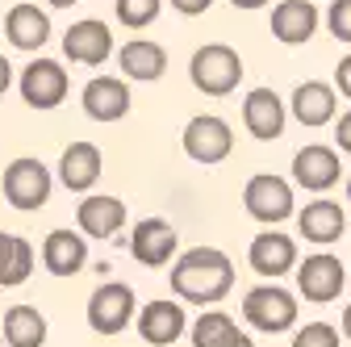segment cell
Segmentation results:
<instances>
[{
    "mask_svg": "<svg viewBox=\"0 0 351 347\" xmlns=\"http://www.w3.org/2000/svg\"><path fill=\"white\" fill-rule=\"evenodd\" d=\"M247 259H251V268L259 276H285L293 268V259H297V243L289 235H280V230H263V235L251 239Z\"/></svg>",
    "mask_w": 351,
    "mask_h": 347,
    "instance_id": "5bb4252c",
    "label": "cell"
},
{
    "mask_svg": "<svg viewBox=\"0 0 351 347\" xmlns=\"http://www.w3.org/2000/svg\"><path fill=\"white\" fill-rule=\"evenodd\" d=\"M293 117L301 125H326L335 117V88L322 80H310L293 93Z\"/></svg>",
    "mask_w": 351,
    "mask_h": 347,
    "instance_id": "cb8c5ba5",
    "label": "cell"
},
{
    "mask_svg": "<svg viewBox=\"0 0 351 347\" xmlns=\"http://www.w3.org/2000/svg\"><path fill=\"white\" fill-rule=\"evenodd\" d=\"M343 280H347L343 264H339L335 255H326V251L310 255L297 268V289L305 293V301H318V306H326V301H335L343 293Z\"/></svg>",
    "mask_w": 351,
    "mask_h": 347,
    "instance_id": "30bf717a",
    "label": "cell"
},
{
    "mask_svg": "<svg viewBox=\"0 0 351 347\" xmlns=\"http://www.w3.org/2000/svg\"><path fill=\"white\" fill-rule=\"evenodd\" d=\"M230 5H234V9H263L268 0H230Z\"/></svg>",
    "mask_w": 351,
    "mask_h": 347,
    "instance_id": "e575fe53",
    "label": "cell"
},
{
    "mask_svg": "<svg viewBox=\"0 0 351 347\" xmlns=\"http://www.w3.org/2000/svg\"><path fill=\"white\" fill-rule=\"evenodd\" d=\"M159 5L163 0H117V21L121 25H151L159 17Z\"/></svg>",
    "mask_w": 351,
    "mask_h": 347,
    "instance_id": "83f0119b",
    "label": "cell"
},
{
    "mask_svg": "<svg viewBox=\"0 0 351 347\" xmlns=\"http://www.w3.org/2000/svg\"><path fill=\"white\" fill-rule=\"evenodd\" d=\"M59 176L71 193H88L101 180V147L97 143H71L59 159Z\"/></svg>",
    "mask_w": 351,
    "mask_h": 347,
    "instance_id": "d6986e66",
    "label": "cell"
},
{
    "mask_svg": "<svg viewBox=\"0 0 351 347\" xmlns=\"http://www.w3.org/2000/svg\"><path fill=\"white\" fill-rule=\"evenodd\" d=\"M5 34L17 51H38L42 42L51 38V21L38 5H13L9 17H5Z\"/></svg>",
    "mask_w": 351,
    "mask_h": 347,
    "instance_id": "7402d4cb",
    "label": "cell"
},
{
    "mask_svg": "<svg viewBox=\"0 0 351 347\" xmlns=\"http://www.w3.org/2000/svg\"><path fill=\"white\" fill-rule=\"evenodd\" d=\"M34 272V247L17 235H5L0 230V289H13V285H25Z\"/></svg>",
    "mask_w": 351,
    "mask_h": 347,
    "instance_id": "d4e9b609",
    "label": "cell"
},
{
    "mask_svg": "<svg viewBox=\"0 0 351 347\" xmlns=\"http://www.w3.org/2000/svg\"><path fill=\"white\" fill-rule=\"evenodd\" d=\"M9 80H13V67H9V59H5V55H0V93L9 88Z\"/></svg>",
    "mask_w": 351,
    "mask_h": 347,
    "instance_id": "836d02e7",
    "label": "cell"
},
{
    "mask_svg": "<svg viewBox=\"0 0 351 347\" xmlns=\"http://www.w3.org/2000/svg\"><path fill=\"white\" fill-rule=\"evenodd\" d=\"M347 201H351V180H347Z\"/></svg>",
    "mask_w": 351,
    "mask_h": 347,
    "instance_id": "74e56055",
    "label": "cell"
},
{
    "mask_svg": "<svg viewBox=\"0 0 351 347\" xmlns=\"http://www.w3.org/2000/svg\"><path fill=\"white\" fill-rule=\"evenodd\" d=\"M109 51H113V34H109V25H101V21H80V25H71L67 38H63V55L75 59V63H88V67L105 63Z\"/></svg>",
    "mask_w": 351,
    "mask_h": 347,
    "instance_id": "9a60e30c",
    "label": "cell"
},
{
    "mask_svg": "<svg viewBox=\"0 0 351 347\" xmlns=\"http://www.w3.org/2000/svg\"><path fill=\"white\" fill-rule=\"evenodd\" d=\"M243 318L255 326V331H268V335H280L297 322V297L276 289V285H259L243 297Z\"/></svg>",
    "mask_w": 351,
    "mask_h": 347,
    "instance_id": "3957f363",
    "label": "cell"
},
{
    "mask_svg": "<svg viewBox=\"0 0 351 347\" xmlns=\"http://www.w3.org/2000/svg\"><path fill=\"white\" fill-rule=\"evenodd\" d=\"M326 21H330V34L339 42H351V0H335L330 13H326Z\"/></svg>",
    "mask_w": 351,
    "mask_h": 347,
    "instance_id": "f546056e",
    "label": "cell"
},
{
    "mask_svg": "<svg viewBox=\"0 0 351 347\" xmlns=\"http://www.w3.org/2000/svg\"><path fill=\"white\" fill-rule=\"evenodd\" d=\"M293 347H339V331L330 322H310L293 335Z\"/></svg>",
    "mask_w": 351,
    "mask_h": 347,
    "instance_id": "f1b7e54d",
    "label": "cell"
},
{
    "mask_svg": "<svg viewBox=\"0 0 351 347\" xmlns=\"http://www.w3.org/2000/svg\"><path fill=\"white\" fill-rule=\"evenodd\" d=\"M335 139H339V151H347V155H351V113H343V117H339Z\"/></svg>",
    "mask_w": 351,
    "mask_h": 347,
    "instance_id": "1f68e13d",
    "label": "cell"
},
{
    "mask_svg": "<svg viewBox=\"0 0 351 347\" xmlns=\"http://www.w3.org/2000/svg\"><path fill=\"white\" fill-rule=\"evenodd\" d=\"M134 318V289L130 285H101L88 297V326L97 335H117Z\"/></svg>",
    "mask_w": 351,
    "mask_h": 347,
    "instance_id": "8992f818",
    "label": "cell"
},
{
    "mask_svg": "<svg viewBox=\"0 0 351 347\" xmlns=\"http://www.w3.org/2000/svg\"><path fill=\"white\" fill-rule=\"evenodd\" d=\"M5 201L21 213L51 201V171L42 167V159H13L5 167Z\"/></svg>",
    "mask_w": 351,
    "mask_h": 347,
    "instance_id": "277c9868",
    "label": "cell"
},
{
    "mask_svg": "<svg viewBox=\"0 0 351 347\" xmlns=\"http://www.w3.org/2000/svg\"><path fill=\"white\" fill-rule=\"evenodd\" d=\"M343 335L351 339V301H347V310H343Z\"/></svg>",
    "mask_w": 351,
    "mask_h": 347,
    "instance_id": "d590c367",
    "label": "cell"
},
{
    "mask_svg": "<svg viewBox=\"0 0 351 347\" xmlns=\"http://www.w3.org/2000/svg\"><path fill=\"white\" fill-rule=\"evenodd\" d=\"M243 121H247V130H251L259 143L280 139L285 134V105H280V97L268 93V88H255L243 101Z\"/></svg>",
    "mask_w": 351,
    "mask_h": 347,
    "instance_id": "e0dca14e",
    "label": "cell"
},
{
    "mask_svg": "<svg viewBox=\"0 0 351 347\" xmlns=\"http://www.w3.org/2000/svg\"><path fill=\"white\" fill-rule=\"evenodd\" d=\"M239 339H243L239 322L222 310H209L193 322V347H239Z\"/></svg>",
    "mask_w": 351,
    "mask_h": 347,
    "instance_id": "4316f807",
    "label": "cell"
},
{
    "mask_svg": "<svg viewBox=\"0 0 351 347\" xmlns=\"http://www.w3.org/2000/svg\"><path fill=\"white\" fill-rule=\"evenodd\" d=\"M84 113L93 121H121L130 113V88L113 75H97L84 88Z\"/></svg>",
    "mask_w": 351,
    "mask_h": 347,
    "instance_id": "7c38bea8",
    "label": "cell"
},
{
    "mask_svg": "<svg viewBox=\"0 0 351 347\" xmlns=\"http://www.w3.org/2000/svg\"><path fill=\"white\" fill-rule=\"evenodd\" d=\"M335 84H339V97H351V55L339 63V71H335Z\"/></svg>",
    "mask_w": 351,
    "mask_h": 347,
    "instance_id": "d6a6232c",
    "label": "cell"
},
{
    "mask_svg": "<svg viewBox=\"0 0 351 347\" xmlns=\"http://www.w3.org/2000/svg\"><path fill=\"white\" fill-rule=\"evenodd\" d=\"M5 343L9 347H42L47 343V318H42L34 306L5 310Z\"/></svg>",
    "mask_w": 351,
    "mask_h": 347,
    "instance_id": "484cf974",
    "label": "cell"
},
{
    "mask_svg": "<svg viewBox=\"0 0 351 347\" xmlns=\"http://www.w3.org/2000/svg\"><path fill=\"white\" fill-rule=\"evenodd\" d=\"M88 259V243L75 230H51L47 243H42V264H47L51 276H75Z\"/></svg>",
    "mask_w": 351,
    "mask_h": 347,
    "instance_id": "ffe728a7",
    "label": "cell"
},
{
    "mask_svg": "<svg viewBox=\"0 0 351 347\" xmlns=\"http://www.w3.org/2000/svg\"><path fill=\"white\" fill-rule=\"evenodd\" d=\"M339 176H343L339 151H330V147H322V143L301 147V151L293 155V180H297L301 189H310V193H326V189H335V184H339Z\"/></svg>",
    "mask_w": 351,
    "mask_h": 347,
    "instance_id": "9c48e42d",
    "label": "cell"
},
{
    "mask_svg": "<svg viewBox=\"0 0 351 347\" xmlns=\"http://www.w3.org/2000/svg\"><path fill=\"white\" fill-rule=\"evenodd\" d=\"M318 29V9L310 0H280L272 9V34L285 42V47H297V42H310Z\"/></svg>",
    "mask_w": 351,
    "mask_h": 347,
    "instance_id": "ac0fdd59",
    "label": "cell"
},
{
    "mask_svg": "<svg viewBox=\"0 0 351 347\" xmlns=\"http://www.w3.org/2000/svg\"><path fill=\"white\" fill-rule=\"evenodd\" d=\"M297 230L310 239V243H335V239H343V230H347V218H343V205H335V201H310L301 213H297Z\"/></svg>",
    "mask_w": 351,
    "mask_h": 347,
    "instance_id": "44dd1931",
    "label": "cell"
},
{
    "mask_svg": "<svg viewBox=\"0 0 351 347\" xmlns=\"http://www.w3.org/2000/svg\"><path fill=\"white\" fill-rule=\"evenodd\" d=\"M51 5H55V9H71V5H75V0H51Z\"/></svg>",
    "mask_w": 351,
    "mask_h": 347,
    "instance_id": "8d00e7d4",
    "label": "cell"
},
{
    "mask_svg": "<svg viewBox=\"0 0 351 347\" xmlns=\"http://www.w3.org/2000/svg\"><path fill=\"white\" fill-rule=\"evenodd\" d=\"M117 63H121V71H125L130 80H138V84H151V80H159V75L167 71V55H163V47H159V42H147V38L125 42Z\"/></svg>",
    "mask_w": 351,
    "mask_h": 347,
    "instance_id": "603a6c76",
    "label": "cell"
},
{
    "mask_svg": "<svg viewBox=\"0 0 351 347\" xmlns=\"http://www.w3.org/2000/svg\"><path fill=\"white\" fill-rule=\"evenodd\" d=\"M243 205L255 222L263 226H276L285 218H293V189L289 180L272 176V171H263V176H251L247 189H243Z\"/></svg>",
    "mask_w": 351,
    "mask_h": 347,
    "instance_id": "5b68a950",
    "label": "cell"
},
{
    "mask_svg": "<svg viewBox=\"0 0 351 347\" xmlns=\"http://www.w3.org/2000/svg\"><path fill=\"white\" fill-rule=\"evenodd\" d=\"M184 310L176 306V301H167V297H159V301H147L143 306V314H138V335L151 343V347H167V343H176L184 335Z\"/></svg>",
    "mask_w": 351,
    "mask_h": 347,
    "instance_id": "8fae6325",
    "label": "cell"
},
{
    "mask_svg": "<svg viewBox=\"0 0 351 347\" xmlns=\"http://www.w3.org/2000/svg\"><path fill=\"white\" fill-rule=\"evenodd\" d=\"M234 289V264L217 247H193L171 264V293L193 306H213Z\"/></svg>",
    "mask_w": 351,
    "mask_h": 347,
    "instance_id": "6da1fadb",
    "label": "cell"
},
{
    "mask_svg": "<svg viewBox=\"0 0 351 347\" xmlns=\"http://www.w3.org/2000/svg\"><path fill=\"white\" fill-rule=\"evenodd\" d=\"M209 5H213V0H171V9L184 13V17H197V13H205Z\"/></svg>",
    "mask_w": 351,
    "mask_h": 347,
    "instance_id": "4dcf8cb0",
    "label": "cell"
},
{
    "mask_svg": "<svg viewBox=\"0 0 351 347\" xmlns=\"http://www.w3.org/2000/svg\"><path fill=\"white\" fill-rule=\"evenodd\" d=\"M189 75L197 84V93L205 97H226L239 88V80H243V59L239 51H230L226 42H209V47H201L189 63Z\"/></svg>",
    "mask_w": 351,
    "mask_h": 347,
    "instance_id": "7a4b0ae2",
    "label": "cell"
},
{
    "mask_svg": "<svg viewBox=\"0 0 351 347\" xmlns=\"http://www.w3.org/2000/svg\"><path fill=\"white\" fill-rule=\"evenodd\" d=\"M75 222L84 226V235H93V239H113L125 226V205L117 197H109V193H93V197L80 201Z\"/></svg>",
    "mask_w": 351,
    "mask_h": 347,
    "instance_id": "4fadbf2b",
    "label": "cell"
},
{
    "mask_svg": "<svg viewBox=\"0 0 351 347\" xmlns=\"http://www.w3.org/2000/svg\"><path fill=\"white\" fill-rule=\"evenodd\" d=\"M130 251H134L138 264L147 268H163L171 251H176V230L163 222V218H147L134 226V235H130Z\"/></svg>",
    "mask_w": 351,
    "mask_h": 347,
    "instance_id": "2e32d148",
    "label": "cell"
},
{
    "mask_svg": "<svg viewBox=\"0 0 351 347\" xmlns=\"http://www.w3.org/2000/svg\"><path fill=\"white\" fill-rule=\"evenodd\" d=\"M21 97L29 109H55L67 97V71L55 59H34L21 71Z\"/></svg>",
    "mask_w": 351,
    "mask_h": 347,
    "instance_id": "52a82bcc",
    "label": "cell"
},
{
    "mask_svg": "<svg viewBox=\"0 0 351 347\" xmlns=\"http://www.w3.org/2000/svg\"><path fill=\"white\" fill-rule=\"evenodd\" d=\"M234 147V134L222 117H193L184 125V151L197 163H222Z\"/></svg>",
    "mask_w": 351,
    "mask_h": 347,
    "instance_id": "ba28073f",
    "label": "cell"
}]
</instances>
